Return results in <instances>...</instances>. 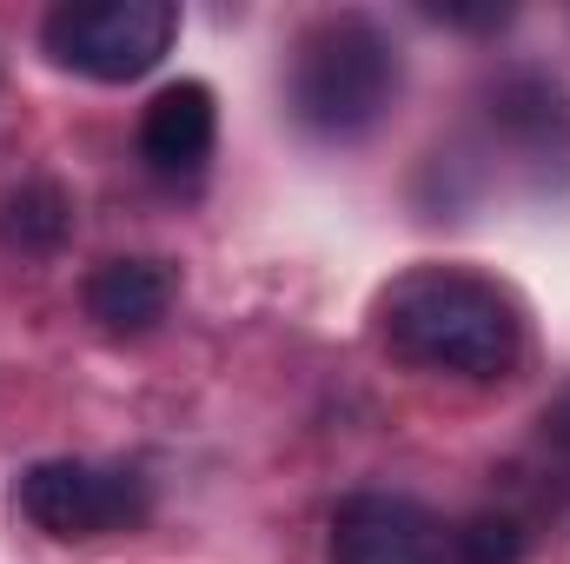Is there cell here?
<instances>
[{
    "mask_svg": "<svg viewBox=\"0 0 570 564\" xmlns=\"http://www.w3.org/2000/svg\"><path fill=\"white\" fill-rule=\"evenodd\" d=\"M385 346L405 366L458 372V379H504L524 352L518 299L464 266H412L379 299Z\"/></svg>",
    "mask_w": 570,
    "mask_h": 564,
    "instance_id": "cell-1",
    "label": "cell"
},
{
    "mask_svg": "<svg viewBox=\"0 0 570 564\" xmlns=\"http://www.w3.org/2000/svg\"><path fill=\"white\" fill-rule=\"evenodd\" d=\"M292 120L312 140H358L399 100V47L372 13H318L292 40Z\"/></svg>",
    "mask_w": 570,
    "mask_h": 564,
    "instance_id": "cell-2",
    "label": "cell"
},
{
    "mask_svg": "<svg viewBox=\"0 0 570 564\" xmlns=\"http://www.w3.org/2000/svg\"><path fill=\"white\" fill-rule=\"evenodd\" d=\"M179 40V7L173 0H67L40 20V47L53 67L87 74V80H140L153 74Z\"/></svg>",
    "mask_w": 570,
    "mask_h": 564,
    "instance_id": "cell-3",
    "label": "cell"
},
{
    "mask_svg": "<svg viewBox=\"0 0 570 564\" xmlns=\"http://www.w3.org/2000/svg\"><path fill=\"white\" fill-rule=\"evenodd\" d=\"M20 512L47 538H107L146 518V485L120 465L87 458H40L20 471Z\"/></svg>",
    "mask_w": 570,
    "mask_h": 564,
    "instance_id": "cell-4",
    "label": "cell"
},
{
    "mask_svg": "<svg viewBox=\"0 0 570 564\" xmlns=\"http://www.w3.org/2000/svg\"><path fill=\"white\" fill-rule=\"evenodd\" d=\"M332 564H444V532L419 498L352 492L332 512Z\"/></svg>",
    "mask_w": 570,
    "mask_h": 564,
    "instance_id": "cell-5",
    "label": "cell"
},
{
    "mask_svg": "<svg viewBox=\"0 0 570 564\" xmlns=\"http://www.w3.org/2000/svg\"><path fill=\"white\" fill-rule=\"evenodd\" d=\"M219 146V107H213V87L206 80H173L146 100L140 114V159L159 179H193L206 173Z\"/></svg>",
    "mask_w": 570,
    "mask_h": 564,
    "instance_id": "cell-6",
    "label": "cell"
},
{
    "mask_svg": "<svg viewBox=\"0 0 570 564\" xmlns=\"http://www.w3.org/2000/svg\"><path fill=\"white\" fill-rule=\"evenodd\" d=\"M166 312H173V273L159 260H100L87 273V319L120 339L153 332Z\"/></svg>",
    "mask_w": 570,
    "mask_h": 564,
    "instance_id": "cell-7",
    "label": "cell"
},
{
    "mask_svg": "<svg viewBox=\"0 0 570 564\" xmlns=\"http://www.w3.org/2000/svg\"><path fill=\"white\" fill-rule=\"evenodd\" d=\"M67 226H73V206H67V193H60L53 179H27V186L7 193V206H0V240H7L13 253H27V260L60 253Z\"/></svg>",
    "mask_w": 570,
    "mask_h": 564,
    "instance_id": "cell-8",
    "label": "cell"
},
{
    "mask_svg": "<svg viewBox=\"0 0 570 564\" xmlns=\"http://www.w3.org/2000/svg\"><path fill=\"white\" fill-rule=\"evenodd\" d=\"M451 552H458V564H518L524 558V525L511 512H478L451 532Z\"/></svg>",
    "mask_w": 570,
    "mask_h": 564,
    "instance_id": "cell-9",
    "label": "cell"
},
{
    "mask_svg": "<svg viewBox=\"0 0 570 564\" xmlns=\"http://www.w3.org/2000/svg\"><path fill=\"white\" fill-rule=\"evenodd\" d=\"M538 445H544V451H551V458L570 471V386L551 399V406H544V419H538Z\"/></svg>",
    "mask_w": 570,
    "mask_h": 564,
    "instance_id": "cell-10",
    "label": "cell"
},
{
    "mask_svg": "<svg viewBox=\"0 0 570 564\" xmlns=\"http://www.w3.org/2000/svg\"><path fill=\"white\" fill-rule=\"evenodd\" d=\"M438 20H451V27H498V20H511L504 7H431Z\"/></svg>",
    "mask_w": 570,
    "mask_h": 564,
    "instance_id": "cell-11",
    "label": "cell"
}]
</instances>
